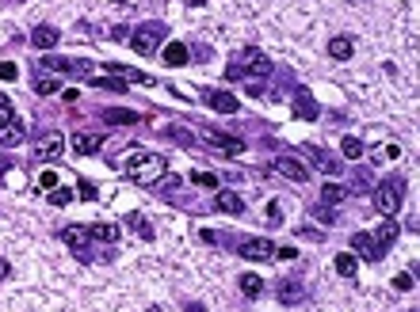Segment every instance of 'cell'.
<instances>
[{
	"label": "cell",
	"mask_w": 420,
	"mask_h": 312,
	"mask_svg": "<svg viewBox=\"0 0 420 312\" xmlns=\"http://www.w3.org/2000/svg\"><path fill=\"white\" fill-rule=\"evenodd\" d=\"M58 240L73 251L76 263H84V266L96 263V248H92L96 240H92V232H88V225H65V229H58Z\"/></svg>",
	"instance_id": "277c9868"
},
{
	"label": "cell",
	"mask_w": 420,
	"mask_h": 312,
	"mask_svg": "<svg viewBox=\"0 0 420 312\" xmlns=\"http://www.w3.org/2000/svg\"><path fill=\"white\" fill-rule=\"evenodd\" d=\"M199 95H203L206 110H214V115H237V110H241L237 95H234V92H226V88H203Z\"/></svg>",
	"instance_id": "ba28073f"
},
{
	"label": "cell",
	"mask_w": 420,
	"mask_h": 312,
	"mask_svg": "<svg viewBox=\"0 0 420 312\" xmlns=\"http://www.w3.org/2000/svg\"><path fill=\"white\" fill-rule=\"evenodd\" d=\"M382 156H386V160H394V156H401V149H397V145H386Z\"/></svg>",
	"instance_id": "b9f144b4"
},
{
	"label": "cell",
	"mask_w": 420,
	"mask_h": 312,
	"mask_svg": "<svg viewBox=\"0 0 420 312\" xmlns=\"http://www.w3.org/2000/svg\"><path fill=\"white\" fill-rule=\"evenodd\" d=\"M363 152H367V145H363L356 133L340 137V156H344V160H363Z\"/></svg>",
	"instance_id": "484cf974"
},
{
	"label": "cell",
	"mask_w": 420,
	"mask_h": 312,
	"mask_svg": "<svg viewBox=\"0 0 420 312\" xmlns=\"http://www.w3.org/2000/svg\"><path fill=\"white\" fill-rule=\"evenodd\" d=\"M333 271H336L340 278H356V274H359V255H356V251H340L336 259H333Z\"/></svg>",
	"instance_id": "d4e9b609"
},
{
	"label": "cell",
	"mask_w": 420,
	"mask_h": 312,
	"mask_svg": "<svg viewBox=\"0 0 420 312\" xmlns=\"http://www.w3.org/2000/svg\"><path fill=\"white\" fill-rule=\"evenodd\" d=\"M19 76V65L16 61H0V80H16Z\"/></svg>",
	"instance_id": "74e56055"
},
{
	"label": "cell",
	"mask_w": 420,
	"mask_h": 312,
	"mask_svg": "<svg viewBox=\"0 0 420 312\" xmlns=\"http://www.w3.org/2000/svg\"><path fill=\"white\" fill-rule=\"evenodd\" d=\"M69 145H73V152L76 156H96L99 152V145H104V137H92V133H73V137H69Z\"/></svg>",
	"instance_id": "cb8c5ba5"
},
{
	"label": "cell",
	"mask_w": 420,
	"mask_h": 312,
	"mask_svg": "<svg viewBox=\"0 0 420 312\" xmlns=\"http://www.w3.org/2000/svg\"><path fill=\"white\" fill-rule=\"evenodd\" d=\"M237 286H241V293H245V297H260L264 293V278L260 274H249V271L237 278Z\"/></svg>",
	"instance_id": "83f0119b"
},
{
	"label": "cell",
	"mask_w": 420,
	"mask_h": 312,
	"mask_svg": "<svg viewBox=\"0 0 420 312\" xmlns=\"http://www.w3.org/2000/svg\"><path fill=\"white\" fill-rule=\"evenodd\" d=\"M210 202H214L218 214H229V217H241V214H245V198H241L237 191H226V187H218Z\"/></svg>",
	"instance_id": "5bb4252c"
},
{
	"label": "cell",
	"mask_w": 420,
	"mask_h": 312,
	"mask_svg": "<svg viewBox=\"0 0 420 312\" xmlns=\"http://www.w3.org/2000/svg\"><path fill=\"white\" fill-rule=\"evenodd\" d=\"M111 164L123 168L126 180L138 183V187H153L164 172H169V160H164L161 152H149V149H126V152H119Z\"/></svg>",
	"instance_id": "6da1fadb"
},
{
	"label": "cell",
	"mask_w": 420,
	"mask_h": 312,
	"mask_svg": "<svg viewBox=\"0 0 420 312\" xmlns=\"http://www.w3.org/2000/svg\"><path fill=\"white\" fill-rule=\"evenodd\" d=\"M298 236H302V240H321V236H325V232H317V229H309V225H302V229H298Z\"/></svg>",
	"instance_id": "f35d334b"
},
{
	"label": "cell",
	"mask_w": 420,
	"mask_h": 312,
	"mask_svg": "<svg viewBox=\"0 0 420 312\" xmlns=\"http://www.w3.org/2000/svg\"><path fill=\"white\" fill-rule=\"evenodd\" d=\"M413 286H416V282H413V274H409V271H401V274L394 278V289H397V293H409Z\"/></svg>",
	"instance_id": "d590c367"
},
{
	"label": "cell",
	"mask_w": 420,
	"mask_h": 312,
	"mask_svg": "<svg viewBox=\"0 0 420 312\" xmlns=\"http://www.w3.org/2000/svg\"><path fill=\"white\" fill-rule=\"evenodd\" d=\"M291 110H294L298 122H317V118H321V107H317L314 95H309V88H294V103H291Z\"/></svg>",
	"instance_id": "8fae6325"
},
{
	"label": "cell",
	"mask_w": 420,
	"mask_h": 312,
	"mask_svg": "<svg viewBox=\"0 0 420 312\" xmlns=\"http://www.w3.org/2000/svg\"><path fill=\"white\" fill-rule=\"evenodd\" d=\"M195 137H203V141H206V145H210V149H214V152H226V156H241V152L249 149L245 141L229 137V133H214V130H203V126L195 130Z\"/></svg>",
	"instance_id": "30bf717a"
},
{
	"label": "cell",
	"mask_w": 420,
	"mask_h": 312,
	"mask_svg": "<svg viewBox=\"0 0 420 312\" xmlns=\"http://www.w3.org/2000/svg\"><path fill=\"white\" fill-rule=\"evenodd\" d=\"M123 225H126L130 232H138V236H141V240H157V229H153V225H149V217H146V214H141V209H130V214L123 217Z\"/></svg>",
	"instance_id": "ffe728a7"
},
{
	"label": "cell",
	"mask_w": 420,
	"mask_h": 312,
	"mask_svg": "<svg viewBox=\"0 0 420 312\" xmlns=\"http://www.w3.org/2000/svg\"><path fill=\"white\" fill-rule=\"evenodd\" d=\"M24 141H27V130L19 126L16 118L8 122V126H0V152H4V149H19Z\"/></svg>",
	"instance_id": "7402d4cb"
},
{
	"label": "cell",
	"mask_w": 420,
	"mask_h": 312,
	"mask_svg": "<svg viewBox=\"0 0 420 312\" xmlns=\"http://www.w3.org/2000/svg\"><path fill=\"white\" fill-rule=\"evenodd\" d=\"M161 61L169 65V69H184V65L191 61V50H187V42H164V46H161Z\"/></svg>",
	"instance_id": "2e32d148"
},
{
	"label": "cell",
	"mask_w": 420,
	"mask_h": 312,
	"mask_svg": "<svg viewBox=\"0 0 420 312\" xmlns=\"http://www.w3.org/2000/svg\"><path fill=\"white\" fill-rule=\"evenodd\" d=\"M35 187H39V191H46V194H50V191H58V187H61V172H50V168H46V172H39Z\"/></svg>",
	"instance_id": "4dcf8cb0"
},
{
	"label": "cell",
	"mask_w": 420,
	"mask_h": 312,
	"mask_svg": "<svg viewBox=\"0 0 420 312\" xmlns=\"http://www.w3.org/2000/svg\"><path fill=\"white\" fill-rule=\"evenodd\" d=\"M187 4H191V8H203V4H206V0H187Z\"/></svg>",
	"instance_id": "ee69618b"
},
{
	"label": "cell",
	"mask_w": 420,
	"mask_h": 312,
	"mask_svg": "<svg viewBox=\"0 0 420 312\" xmlns=\"http://www.w3.org/2000/svg\"><path fill=\"white\" fill-rule=\"evenodd\" d=\"M271 172H279L283 180H291V183H309V175H314L294 152H279V156H275V160H271Z\"/></svg>",
	"instance_id": "52a82bcc"
},
{
	"label": "cell",
	"mask_w": 420,
	"mask_h": 312,
	"mask_svg": "<svg viewBox=\"0 0 420 312\" xmlns=\"http://www.w3.org/2000/svg\"><path fill=\"white\" fill-rule=\"evenodd\" d=\"M104 69L111 73V76H123L126 84H146V88L157 84V76H149V73H141V69H130V65H119V61H107Z\"/></svg>",
	"instance_id": "e0dca14e"
},
{
	"label": "cell",
	"mask_w": 420,
	"mask_h": 312,
	"mask_svg": "<svg viewBox=\"0 0 420 312\" xmlns=\"http://www.w3.org/2000/svg\"><path fill=\"white\" fill-rule=\"evenodd\" d=\"M348 194H363V191H371V172L367 168H356L351 172V183L344 187Z\"/></svg>",
	"instance_id": "f1b7e54d"
},
{
	"label": "cell",
	"mask_w": 420,
	"mask_h": 312,
	"mask_svg": "<svg viewBox=\"0 0 420 312\" xmlns=\"http://www.w3.org/2000/svg\"><path fill=\"white\" fill-rule=\"evenodd\" d=\"M99 118H104L107 126H138V122H141L138 110H123V107H104V110H99Z\"/></svg>",
	"instance_id": "44dd1931"
},
{
	"label": "cell",
	"mask_w": 420,
	"mask_h": 312,
	"mask_svg": "<svg viewBox=\"0 0 420 312\" xmlns=\"http://www.w3.org/2000/svg\"><path fill=\"white\" fill-rule=\"evenodd\" d=\"M4 278H12V263H8L4 255H0V282H4Z\"/></svg>",
	"instance_id": "ab89813d"
},
{
	"label": "cell",
	"mask_w": 420,
	"mask_h": 312,
	"mask_svg": "<svg viewBox=\"0 0 420 312\" xmlns=\"http://www.w3.org/2000/svg\"><path fill=\"white\" fill-rule=\"evenodd\" d=\"M306 152H309V160L317 164V172H325L329 180H336V175L344 172V164H340L336 152H325V149H317V145H306Z\"/></svg>",
	"instance_id": "7c38bea8"
},
{
	"label": "cell",
	"mask_w": 420,
	"mask_h": 312,
	"mask_svg": "<svg viewBox=\"0 0 420 312\" xmlns=\"http://www.w3.org/2000/svg\"><path fill=\"white\" fill-rule=\"evenodd\" d=\"M46 202L50 206H73L76 202V191H73V187H58V191L46 194Z\"/></svg>",
	"instance_id": "1f68e13d"
},
{
	"label": "cell",
	"mask_w": 420,
	"mask_h": 312,
	"mask_svg": "<svg viewBox=\"0 0 420 312\" xmlns=\"http://www.w3.org/2000/svg\"><path fill=\"white\" fill-rule=\"evenodd\" d=\"M241 259H249V263H271L275 259V244L268 236H249V240H237L234 244Z\"/></svg>",
	"instance_id": "8992f818"
},
{
	"label": "cell",
	"mask_w": 420,
	"mask_h": 312,
	"mask_svg": "<svg viewBox=\"0 0 420 312\" xmlns=\"http://www.w3.org/2000/svg\"><path fill=\"white\" fill-rule=\"evenodd\" d=\"M348 191H344V183H336V180H329L321 187V206H336V202H344Z\"/></svg>",
	"instance_id": "4316f807"
},
{
	"label": "cell",
	"mask_w": 420,
	"mask_h": 312,
	"mask_svg": "<svg viewBox=\"0 0 420 312\" xmlns=\"http://www.w3.org/2000/svg\"><path fill=\"white\" fill-rule=\"evenodd\" d=\"M96 183L88 180V175H81V183H76V198H81V202H96Z\"/></svg>",
	"instance_id": "d6a6232c"
},
{
	"label": "cell",
	"mask_w": 420,
	"mask_h": 312,
	"mask_svg": "<svg viewBox=\"0 0 420 312\" xmlns=\"http://www.w3.org/2000/svg\"><path fill=\"white\" fill-rule=\"evenodd\" d=\"M0 168H4V172H8V160H4V152H0Z\"/></svg>",
	"instance_id": "f6af8a7d"
},
{
	"label": "cell",
	"mask_w": 420,
	"mask_h": 312,
	"mask_svg": "<svg viewBox=\"0 0 420 312\" xmlns=\"http://www.w3.org/2000/svg\"><path fill=\"white\" fill-rule=\"evenodd\" d=\"M164 42H169V24L164 19H146V24H138L130 31V50L138 58H157Z\"/></svg>",
	"instance_id": "7a4b0ae2"
},
{
	"label": "cell",
	"mask_w": 420,
	"mask_h": 312,
	"mask_svg": "<svg viewBox=\"0 0 420 312\" xmlns=\"http://www.w3.org/2000/svg\"><path fill=\"white\" fill-rule=\"evenodd\" d=\"M275 255H279V259H294L298 251H294V248H275Z\"/></svg>",
	"instance_id": "7bdbcfd3"
},
{
	"label": "cell",
	"mask_w": 420,
	"mask_h": 312,
	"mask_svg": "<svg viewBox=\"0 0 420 312\" xmlns=\"http://www.w3.org/2000/svg\"><path fill=\"white\" fill-rule=\"evenodd\" d=\"M317 217H321V221H336V209L333 206H321V209H317Z\"/></svg>",
	"instance_id": "60d3db41"
},
{
	"label": "cell",
	"mask_w": 420,
	"mask_h": 312,
	"mask_svg": "<svg viewBox=\"0 0 420 312\" xmlns=\"http://www.w3.org/2000/svg\"><path fill=\"white\" fill-rule=\"evenodd\" d=\"M58 42H61V27H54V24H39L35 31H31V46L42 50V53L54 50Z\"/></svg>",
	"instance_id": "9a60e30c"
},
{
	"label": "cell",
	"mask_w": 420,
	"mask_h": 312,
	"mask_svg": "<svg viewBox=\"0 0 420 312\" xmlns=\"http://www.w3.org/2000/svg\"><path fill=\"white\" fill-rule=\"evenodd\" d=\"M397 232H401V229H397V221H394V217H386V221H382L379 229H371V240H374V248H379V251L386 255V251L394 248Z\"/></svg>",
	"instance_id": "ac0fdd59"
},
{
	"label": "cell",
	"mask_w": 420,
	"mask_h": 312,
	"mask_svg": "<svg viewBox=\"0 0 420 312\" xmlns=\"http://www.w3.org/2000/svg\"><path fill=\"white\" fill-rule=\"evenodd\" d=\"M401 198H405V175H390V180H382L374 187L371 206L379 209L382 217H397L401 214Z\"/></svg>",
	"instance_id": "3957f363"
},
{
	"label": "cell",
	"mask_w": 420,
	"mask_h": 312,
	"mask_svg": "<svg viewBox=\"0 0 420 312\" xmlns=\"http://www.w3.org/2000/svg\"><path fill=\"white\" fill-rule=\"evenodd\" d=\"M88 232H92L96 244H119V236H123V229L115 221H96V225H88Z\"/></svg>",
	"instance_id": "603a6c76"
},
{
	"label": "cell",
	"mask_w": 420,
	"mask_h": 312,
	"mask_svg": "<svg viewBox=\"0 0 420 312\" xmlns=\"http://www.w3.org/2000/svg\"><path fill=\"white\" fill-rule=\"evenodd\" d=\"M329 58H333V61H351V58H356V38H351V35H336V38H329Z\"/></svg>",
	"instance_id": "d6986e66"
},
{
	"label": "cell",
	"mask_w": 420,
	"mask_h": 312,
	"mask_svg": "<svg viewBox=\"0 0 420 312\" xmlns=\"http://www.w3.org/2000/svg\"><path fill=\"white\" fill-rule=\"evenodd\" d=\"M268 221H271V225H283V206H279V198H271V202H268Z\"/></svg>",
	"instance_id": "8d00e7d4"
},
{
	"label": "cell",
	"mask_w": 420,
	"mask_h": 312,
	"mask_svg": "<svg viewBox=\"0 0 420 312\" xmlns=\"http://www.w3.org/2000/svg\"><path fill=\"white\" fill-rule=\"evenodd\" d=\"M187 180H191L195 187H210V191H218V175L214 172H191Z\"/></svg>",
	"instance_id": "836d02e7"
},
{
	"label": "cell",
	"mask_w": 420,
	"mask_h": 312,
	"mask_svg": "<svg viewBox=\"0 0 420 312\" xmlns=\"http://www.w3.org/2000/svg\"><path fill=\"white\" fill-rule=\"evenodd\" d=\"M275 297H279V305H302L306 301L302 278H279V282H275Z\"/></svg>",
	"instance_id": "4fadbf2b"
},
{
	"label": "cell",
	"mask_w": 420,
	"mask_h": 312,
	"mask_svg": "<svg viewBox=\"0 0 420 312\" xmlns=\"http://www.w3.org/2000/svg\"><path fill=\"white\" fill-rule=\"evenodd\" d=\"M111 4H126V0H111Z\"/></svg>",
	"instance_id": "bcb514c9"
},
{
	"label": "cell",
	"mask_w": 420,
	"mask_h": 312,
	"mask_svg": "<svg viewBox=\"0 0 420 312\" xmlns=\"http://www.w3.org/2000/svg\"><path fill=\"white\" fill-rule=\"evenodd\" d=\"M8 4H16V0H8Z\"/></svg>",
	"instance_id": "7dc6e473"
},
{
	"label": "cell",
	"mask_w": 420,
	"mask_h": 312,
	"mask_svg": "<svg viewBox=\"0 0 420 312\" xmlns=\"http://www.w3.org/2000/svg\"><path fill=\"white\" fill-rule=\"evenodd\" d=\"M12 118H16V103H12L4 92H0V126H8Z\"/></svg>",
	"instance_id": "e575fe53"
},
{
	"label": "cell",
	"mask_w": 420,
	"mask_h": 312,
	"mask_svg": "<svg viewBox=\"0 0 420 312\" xmlns=\"http://www.w3.org/2000/svg\"><path fill=\"white\" fill-rule=\"evenodd\" d=\"M58 156H65V133L46 130V133L35 141V160H39V164H50V160H58Z\"/></svg>",
	"instance_id": "9c48e42d"
},
{
	"label": "cell",
	"mask_w": 420,
	"mask_h": 312,
	"mask_svg": "<svg viewBox=\"0 0 420 312\" xmlns=\"http://www.w3.org/2000/svg\"><path fill=\"white\" fill-rule=\"evenodd\" d=\"M237 69L245 73L249 80H252V76H256V80H268V76H275V61H271L264 50H256V46H245V50H241ZM249 80H245V84H249Z\"/></svg>",
	"instance_id": "5b68a950"
},
{
	"label": "cell",
	"mask_w": 420,
	"mask_h": 312,
	"mask_svg": "<svg viewBox=\"0 0 420 312\" xmlns=\"http://www.w3.org/2000/svg\"><path fill=\"white\" fill-rule=\"evenodd\" d=\"M31 88H35V95H58L65 84L54 80V76H39V80H31Z\"/></svg>",
	"instance_id": "f546056e"
},
{
	"label": "cell",
	"mask_w": 420,
	"mask_h": 312,
	"mask_svg": "<svg viewBox=\"0 0 420 312\" xmlns=\"http://www.w3.org/2000/svg\"><path fill=\"white\" fill-rule=\"evenodd\" d=\"M409 312H416V308H409Z\"/></svg>",
	"instance_id": "c3c4849f"
}]
</instances>
